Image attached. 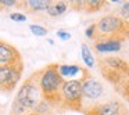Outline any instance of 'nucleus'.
<instances>
[{"label": "nucleus", "instance_id": "nucleus-1", "mask_svg": "<svg viewBox=\"0 0 129 115\" xmlns=\"http://www.w3.org/2000/svg\"><path fill=\"white\" fill-rule=\"evenodd\" d=\"M129 37V22L123 21L117 14L104 15L97 24H96V36L94 40L104 39H117L123 42Z\"/></svg>", "mask_w": 129, "mask_h": 115}, {"label": "nucleus", "instance_id": "nucleus-2", "mask_svg": "<svg viewBox=\"0 0 129 115\" xmlns=\"http://www.w3.org/2000/svg\"><path fill=\"white\" fill-rule=\"evenodd\" d=\"M62 83H64V79L60 76L57 65H49L42 72V76L39 79V89L43 93L45 100H61L60 90H61Z\"/></svg>", "mask_w": 129, "mask_h": 115}, {"label": "nucleus", "instance_id": "nucleus-3", "mask_svg": "<svg viewBox=\"0 0 129 115\" xmlns=\"http://www.w3.org/2000/svg\"><path fill=\"white\" fill-rule=\"evenodd\" d=\"M60 98L65 107L72 109H81L83 94H82V81L81 79H71L64 81L60 90Z\"/></svg>", "mask_w": 129, "mask_h": 115}, {"label": "nucleus", "instance_id": "nucleus-4", "mask_svg": "<svg viewBox=\"0 0 129 115\" xmlns=\"http://www.w3.org/2000/svg\"><path fill=\"white\" fill-rule=\"evenodd\" d=\"M15 100H17L21 105L25 107L26 109H35V107L39 104L40 92H39V87L35 83L32 76L29 79H26V81L21 85V87L18 89Z\"/></svg>", "mask_w": 129, "mask_h": 115}, {"label": "nucleus", "instance_id": "nucleus-5", "mask_svg": "<svg viewBox=\"0 0 129 115\" xmlns=\"http://www.w3.org/2000/svg\"><path fill=\"white\" fill-rule=\"evenodd\" d=\"M21 72H22V62L14 65L0 67V89L11 90L20 81Z\"/></svg>", "mask_w": 129, "mask_h": 115}, {"label": "nucleus", "instance_id": "nucleus-6", "mask_svg": "<svg viewBox=\"0 0 129 115\" xmlns=\"http://www.w3.org/2000/svg\"><path fill=\"white\" fill-rule=\"evenodd\" d=\"M126 111L128 109L125 108V105L121 101L112 100L101 104H94V105L89 107L85 111V114L86 115H121Z\"/></svg>", "mask_w": 129, "mask_h": 115}, {"label": "nucleus", "instance_id": "nucleus-7", "mask_svg": "<svg viewBox=\"0 0 129 115\" xmlns=\"http://www.w3.org/2000/svg\"><path fill=\"white\" fill-rule=\"evenodd\" d=\"M103 85L99 81L90 78H85L82 81V94H83L85 98H89V100H97L103 96Z\"/></svg>", "mask_w": 129, "mask_h": 115}, {"label": "nucleus", "instance_id": "nucleus-8", "mask_svg": "<svg viewBox=\"0 0 129 115\" xmlns=\"http://www.w3.org/2000/svg\"><path fill=\"white\" fill-rule=\"evenodd\" d=\"M21 62L18 51L11 45L0 40V67H7V65H14Z\"/></svg>", "mask_w": 129, "mask_h": 115}, {"label": "nucleus", "instance_id": "nucleus-9", "mask_svg": "<svg viewBox=\"0 0 129 115\" xmlns=\"http://www.w3.org/2000/svg\"><path fill=\"white\" fill-rule=\"evenodd\" d=\"M100 61L103 62L104 65L110 67L111 69L117 71V72L122 73L123 76L129 78V64L123 58H119V57H104Z\"/></svg>", "mask_w": 129, "mask_h": 115}, {"label": "nucleus", "instance_id": "nucleus-10", "mask_svg": "<svg viewBox=\"0 0 129 115\" xmlns=\"http://www.w3.org/2000/svg\"><path fill=\"white\" fill-rule=\"evenodd\" d=\"M122 47V42L117 39H104L94 43V49L99 53H117Z\"/></svg>", "mask_w": 129, "mask_h": 115}, {"label": "nucleus", "instance_id": "nucleus-11", "mask_svg": "<svg viewBox=\"0 0 129 115\" xmlns=\"http://www.w3.org/2000/svg\"><path fill=\"white\" fill-rule=\"evenodd\" d=\"M99 65H100V72H101V75H103L108 82H111L112 85H115V86H119V85L126 79V76H123L122 73H119V72H117V71L111 69L110 67L104 65L101 61H99Z\"/></svg>", "mask_w": 129, "mask_h": 115}, {"label": "nucleus", "instance_id": "nucleus-12", "mask_svg": "<svg viewBox=\"0 0 129 115\" xmlns=\"http://www.w3.org/2000/svg\"><path fill=\"white\" fill-rule=\"evenodd\" d=\"M57 69H58V73L62 79L64 78H74L79 72H83V69L79 65H57Z\"/></svg>", "mask_w": 129, "mask_h": 115}, {"label": "nucleus", "instance_id": "nucleus-13", "mask_svg": "<svg viewBox=\"0 0 129 115\" xmlns=\"http://www.w3.org/2000/svg\"><path fill=\"white\" fill-rule=\"evenodd\" d=\"M68 9V4L65 2H50V6L47 7V14L50 17H60Z\"/></svg>", "mask_w": 129, "mask_h": 115}, {"label": "nucleus", "instance_id": "nucleus-14", "mask_svg": "<svg viewBox=\"0 0 129 115\" xmlns=\"http://www.w3.org/2000/svg\"><path fill=\"white\" fill-rule=\"evenodd\" d=\"M104 6H106V2H103V0H86V2H83V9L87 13L99 11Z\"/></svg>", "mask_w": 129, "mask_h": 115}, {"label": "nucleus", "instance_id": "nucleus-15", "mask_svg": "<svg viewBox=\"0 0 129 115\" xmlns=\"http://www.w3.org/2000/svg\"><path fill=\"white\" fill-rule=\"evenodd\" d=\"M81 54H82V58H83V62L86 64L87 68L94 67V58H93V56H92L90 49L87 47L86 45H82L81 46Z\"/></svg>", "mask_w": 129, "mask_h": 115}, {"label": "nucleus", "instance_id": "nucleus-16", "mask_svg": "<svg viewBox=\"0 0 129 115\" xmlns=\"http://www.w3.org/2000/svg\"><path fill=\"white\" fill-rule=\"evenodd\" d=\"M26 4L35 11H43L50 6V0H28Z\"/></svg>", "mask_w": 129, "mask_h": 115}, {"label": "nucleus", "instance_id": "nucleus-17", "mask_svg": "<svg viewBox=\"0 0 129 115\" xmlns=\"http://www.w3.org/2000/svg\"><path fill=\"white\" fill-rule=\"evenodd\" d=\"M117 15H119L123 21L129 22V2H126V3H123L122 6H121V9L118 10Z\"/></svg>", "mask_w": 129, "mask_h": 115}, {"label": "nucleus", "instance_id": "nucleus-18", "mask_svg": "<svg viewBox=\"0 0 129 115\" xmlns=\"http://www.w3.org/2000/svg\"><path fill=\"white\" fill-rule=\"evenodd\" d=\"M26 108L24 105H21L17 100L13 103V108H11V115H25Z\"/></svg>", "mask_w": 129, "mask_h": 115}, {"label": "nucleus", "instance_id": "nucleus-19", "mask_svg": "<svg viewBox=\"0 0 129 115\" xmlns=\"http://www.w3.org/2000/svg\"><path fill=\"white\" fill-rule=\"evenodd\" d=\"M29 31H31L35 36H45V35L47 33V29L40 26V25H29Z\"/></svg>", "mask_w": 129, "mask_h": 115}, {"label": "nucleus", "instance_id": "nucleus-20", "mask_svg": "<svg viewBox=\"0 0 129 115\" xmlns=\"http://www.w3.org/2000/svg\"><path fill=\"white\" fill-rule=\"evenodd\" d=\"M118 87H119V92L122 93L123 97H125L126 100H129V78H126Z\"/></svg>", "mask_w": 129, "mask_h": 115}, {"label": "nucleus", "instance_id": "nucleus-21", "mask_svg": "<svg viewBox=\"0 0 129 115\" xmlns=\"http://www.w3.org/2000/svg\"><path fill=\"white\" fill-rule=\"evenodd\" d=\"M10 18L13 21H17V22H25L26 21V15L21 14V13H13V14H10Z\"/></svg>", "mask_w": 129, "mask_h": 115}, {"label": "nucleus", "instance_id": "nucleus-22", "mask_svg": "<svg viewBox=\"0 0 129 115\" xmlns=\"http://www.w3.org/2000/svg\"><path fill=\"white\" fill-rule=\"evenodd\" d=\"M85 35H86V37H89V39H94V36H96V24L87 26L86 31H85Z\"/></svg>", "mask_w": 129, "mask_h": 115}, {"label": "nucleus", "instance_id": "nucleus-23", "mask_svg": "<svg viewBox=\"0 0 129 115\" xmlns=\"http://www.w3.org/2000/svg\"><path fill=\"white\" fill-rule=\"evenodd\" d=\"M57 36H58L61 40H70L71 39V33L67 32V31H64V29H60V31L57 32Z\"/></svg>", "mask_w": 129, "mask_h": 115}, {"label": "nucleus", "instance_id": "nucleus-24", "mask_svg": "<svg viewBox=\"0 0 129 115\" xmlns=\"http://www.w3.org/2000/svg\"><path fill=\"white\" fill-rule=\"evenodd\" d=\"M17 2L15 0H0V6H4V7H11V6H15Z\"/></svg>", "mask_w": 129, "mask_h": 115}, {"label": "nucleus", "instance_id": "nucleus-25", "mask_svg": "<svg viewBox=\"0 0 129 115\" xmlns=\"http://www.w3.org/2000/svg\"><path fill=\"white\" fill-rule=\"evenodd\" d=\"M121 115H129V114H128V111H126V112H123V114H121Z\"/></svg>", "mask_w": 129, "mask_h": 115}, {"label": "nucleus", "instance_id": "nucleus-26", "mask_svg": "<svg viewBox=\"0 0 129 115\" xmlns=\"http://www.w3.org/2000/svg\"><path fill=\"white\" fill-rule=\"evenodd\" d=\"M25 115H38V114H25Z\"/></svg>", "mask_w": 129, "mask_h": 115}]
</instances>
